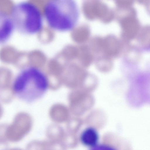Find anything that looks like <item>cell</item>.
I'll return each mask as SVG.
<instances>
[{
  "instance_id": "obj_10",
  "label": "cell",
  "mask_w": 150,
  "mask_h": 150,
  "mask_svg": "<svg viewBox=\"0 0 150 150\" xmlns=\"http://www.w3.org/2000/svg\"><path fill=\"white\" fill-rule=\"evenodd\" d=\"M149 26L145 25L142 27L136 39L140 48L145 51L149 48Z\"/></svg>"
},
{
  "instance_id": "obj_13",
  "label": "cell",
  "mask_w": 150,
  "mask_h": 150,
  "mask_svg": "<svg viewBox=\"0 0 150 150\" xmlns=\"http://www.w3.org/2000/svg\"><path fill=\"white\" fill-rule=\"evenodd\" d=\"M7 141L5 138H0V150H8Z\"/></svg>"
},
{
  "instance_id": "obj_5",
  "label": "cell",
  "mask_w": 150,
  "mask_h": 150,
  "mask_svg": "<svg viewBox=\"0 0 150 150\" xmlns=\"http://www.w3.org/2000/svg\"><path fill=\"white\" fill-rule=\"evenodd\" d=\"M99 54L110 59L120 55L125 49L126 45L116 36L109 34L102 37Z\"/></svg>"
},
{
  "instance_id": "obj_2",
  "label": "cell",
  "mask_w": 150,
  "mask_h": 150,
  "mask_svg": "<svg viewBox=\"0 0 150 150\" xmlns=\"http://www.w3.org/2000/svg\"><path fill=\"white\" fill-rule=\"evenodd\" d=\"M44 17L48 26L54 30L66 32L76 25L80 11L76 2L72 0H52L45 5Z\"/></svg>"
},
{
  "instance_id": "obj_3",
  "label": "cell",
  "mask_w": 150,
  "mask_h": 150,
  "mask_svg": "<svg viewBox=\"0 0 150 150\" xmlns=\"http://www.w3.org/2000/svg\"><path fill=\"white\" fill-rule=\"evenodd\" d=\"M10 16L15 29L22 34L35 35L42 28L43 18L41 13L36 6L30 2L16 3L11 10Z\"/></svg>"
},
{
  "instance_id": "obj_4",
  "label": "cell",
  "mask_w": 150,
  "mask_h": 150,
  "mask_svg": "<svg viewBox=\"0 0 150 150\" xmlns=\"http://www.w3.org/2000/svg\"><path fill=\"white\" fill-rule=\"evenodd\" d=\"M117 19L121 29V39L126 45L135 38L141 28L137 12L132 6L117 9Z\"/></svg>"
},
{
  "instance_id": "obj_9",
  "label": "cell",
  "mask_w": 150,
  "mask_h": 150,
  "mask_svg": "<svg viewBox=\"0 0 150 150\" xmlns=\"http://www.w3.org/2000/svg\"><path fill=\"white\" fill-rule=\"evenodd\" d=\"M99 138L97 131L92 127H88L84 129L80 137L81 142L83 145L91 147L97 144Z\"/></svg>"
},
{
  "instance_id": "obj_7",
  "label": "cell",
  "mask_w": 150,
  "mask_h": 150,
  "mask_svg": "<svg viewBox=\"0 0 150 150\" xmlns=\"http://www.w3.org/2000/svg\"><path fill=\"white\" fill-rule=\"evenodd\" d=\"M29 129V127L25 122L18 120L12 125L6 127L5 136L7 141L18 142L28 133Z\"/></svg>"
},
{
  "instance_id": "obj_6",
  "label": "cell",
  "mask_w": 150,
  "mask_h": 150,
  "mask_svg": "<svg viewBox=\"0 0 150 150\" xmlns=\"http://www.w3.org/2000/svg\"><path fill=\"white\" fill-rule=\"evenodd\" d=\"M89 17L91 20L98 19L103 23L110 22L115 17V12L105 3L93 0L89 3Z\"/></svg>"
},
{
  "instance_id": "obj_11",
  "label": "cell",
  "mask_w": 150,
  "mask_h": 150,
  "mask_svg": "<svg viewBox=\"0 0 150 150\" xmlns=\"http://www.w3.org/2000/svg\"><path fill=\"white\" fill-rule=\"evenodd\" d=\"M115 3L117 8H123L132 6L133 1L132 0H116Z\"/></svg>"
},
{
  "instance_id": "obj_14",
  "label": "cell",
  "mask_w": 150,
  "mask_h": 150,
  "mask_svg": "<svg viewBox=\"0 0 150 150\" xmlns=\"http://www.w3.org/2000/svg\"><path fill=\"white\" fill-rule=\"evenodd\" d=\"M8 150H22L21 149H20V148H13L11 149H10Z\"/></svg>"
},
{
  "instance_id": "obj_8",
  "label": "cell",
  "mask_w": 150,
  "mask_h": 150,
  "mask_svg": "<svg viewBox=\"0 0 150 150\" xmlns=\"http://www.w3.org/2000/svg\"><path fill=\"white\" fill-rule=\"evenodd\" d=\"M14 29L10 16L0 11V45L5 43L8 40Z\"/></svg>"
},
{
  "instance_id": "obj_12",
  "label": "cell",
  "mask_w": 150,
  "mask_h": 150,
  "mask_svg": "<svg viewBox=\"0 0 150 150\" xmlns=\"http://www.w3.org/2000/svg\"><path fill=\"white\" fill-rule=\"evenodd\" d=\"M89 150H116L113 148L105 144H97L91 148Z\"/></svg>"
},
{
  "instance_id": "obj_1",
  "label": "cell",
  "mask_w": 150,
  "mask_h": 150,
  "mask_svg": "<svg viewBox=\"0 0 150 150\" xmlns=\"http://www.w3.org/2000/svg\"><path fill=\"white\" fill-rule=\"evenodd\" d=\"M47 79L38 68L28 66L21 69L13 81L12 93L19 100L28 103L42 97L48 88Z\"/></svg>"
}]
</instances>
